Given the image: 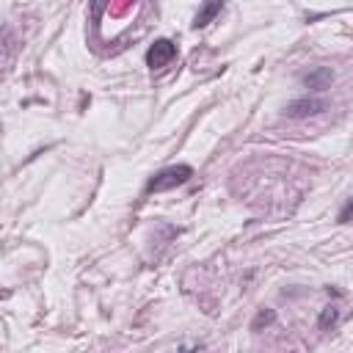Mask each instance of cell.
<instances>
[{
	"label": "cell",
	"mask_w": 353,
	"mask_h": 353,
	"mask_svg": "<svg viewBox=\"0 0 353 353\" xmlns=\"http://www.w3.org/2000/svg\"><path fill=\"white\" fill-rule=\"evenodd\" d=\"M331 83H334V72L328 66H314L303 74V85L312 88V91H325Z\"/></svg>",
	"instance_id": "obj_4"
},
{
	"label": "cell",
	"mask_w": 353,
	"mask_h": 353,
	"mask_svg": "<svg viewBox=\"0 0 353 353\" xmlns=\"http://www.w3.org/2000/svg\"><path fill=\"white\" fill-rule=\"evenodd\" d=\"M223 8V0H204V6H201V11L196 14V19H193V28L199 30V28H207L215 17H218V11Z\"/></svg>",
	"instance_id": "obj_5"
},
{
	"label": "cell",
	"mask_w": 353,
	"mask_h": 353,
	"mask_svg": "<svg viewBox=\"0 0 353 353\" xmlns=\"http://www.w3.org/2000/svg\"><path fill=\"white\" fill-rule=\"evenodd\" d=\"M193 176V168L179 163V165H168L163 171H157L149 182H146V193H163V190H174L179 185H185Z\"/></svg>",
	"instance_id": "obj_1"
},
{
	"label": "cell",
	"mask_w": 353,
	"mask_h": 353,
	"mask_svg": "<svg viewBox=\"0 0 353 353\" xmlns=\"http://www.w3.org/2000/svg\"><path fill=\"white\" fill-rule=\"evenodd\" d=\"M328 105H325V99H320V97H298V99H292L287 108H284V113L290 116V119H309V116H317V113H323Z\"/></svg>",
	"instance_id": "obj_3"
},
{
	"label": "cell",
	"mask_w": 353,
	"mask_h": 353,
	"mask_svg": "<svg viewBox=\"0 0 353 353\" xmlns=\"http://www.w3.org/2000/svg\"><path fill=\"white\" fill-rule=\"evenodd\" d=\"M176 58V44L171 39H157L149 50H146V66L149 69H163Z\"/></svg>",
	"instance_id": "obj_2"
},
{
	"label": "cell",
	"mask_w": 353,
	"mask_h": 353,
	"mask_svg": "<svg viewBox=\"0 0 353 353\" xmlns=\"http://www.w3.org/2000/svg\"><path fill=\"white\" fill-rule=\"evenodd\" d=\"M270 323H276V312H273V309H259L256 317L251 320V331H262V328L270 325Z\"/></svg>",
	"instance_id": "obj_7"
},
{
	"label": "cell",
	"mask_w": 353,
	"mask_h": 353,
	"mask_svg": "<svg viewBox=\"0 0 353 353\" xmlns=\"http://www.w3.org/2000/svg\"><path fill=\"white\" fill-rule=\"evenodd\" d=\"M336 221H339V223H350V221H353V196H350V199L342 204V210H339Z\"/></svg>",
	"instance_id": "obj_8"
},
{
	"label": "cell",
	"mask_w": 353,
	"mask_h": 353,
	"mask_svg": "<svg viewBox=\"0 0 353 353\" xmlns=\"http://www.w3.org/2000/svg\"><path fill=\"white\" fill-rule=\"evenodd\" d=\"M102 8H105V0H91V19H94V22H99Z\"/></svg>",
	"instance_id": "obj_9"
},
{
	"label": "cell",
	"mask_w": 353,
	"mask_h": 353,
	"mask_svg": "<svg viewBox=\"0 0 353 353\" xmlns=\"http://www.w3.org/2000/svg\"><path fill=\"white\" fill-rule=\"evenodd\" d=\"M336 323H339V309H336L334 303H328V306L320 312V317H317V328H320V331H331Z\"/></svg>",
	"instance_id": "obj_6"
}]
</instances>
